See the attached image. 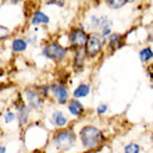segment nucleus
<instances>
[{"mask_svg": "<svg viewBox=\"0 0 153 153\" xmlns=\"http://www.w3.org/2000/svg\"><path fill=\"white\" fill-rule=\"evenodd\" d=\"M78 138L81 145L88 150L97 149L105 143V135L96 125H84L79 129Z\"/></svg>", "mask_w": 153, "mask_h": 153, "instance_id": "nucleus-1", "label": "nucleus"}, {"mask_svg": "<svg viewBox=\"0 0 153 153\" xmlns=\"http://www.w3.org/2000/svg\"><path fill=\"white\" fill-rule=\"evenodd\" d=\"M76 141V135L71 128H65V129H57L54 135H53V145L57 150H68L75 145Z\"/></svg>", "mask_w": 153, "mask_h": 153, "instance_id": "nucleus-2", "label": "nucleus"}, {"mask_svg": "<svg viewBox=\"0 0 153 153\" xmlns=\"http://www.w3.org/2000/svg\"><path fill=\"white\" fill-rule=\"evenodd\" d=\"M68 54V49L64 48L63 45L57 43V42H48L42 49V56L48 60L57 61L60 63L67 57Z\"/></svg>", "mask_w": 153, "mask_h": 153, "instance_id": "nucleus-3", "label": "nucleus"}, {"mask_svg": "<svg viewBox=\"0 0 153 153\" xmlns=\"http://www.w3.org/2000/svg\"><path fill=\"white\" fill-rule=\"evenodd\" d=\"M89 33L85 32L84 28L81 27H74L70 29L68 32V49H71L73 52L79 50V49H85V45L88 42Z\"/></svg>", "mask_w": 153, "mask_h": 153, "instance_id": "nucleus-4", "label": "nucleus"}, {"mask_svg": "<svg viewBox=\"0 0 153 153\" xmlns=\"http://www.w3.org/2000/svg\"><path fill=\"white\" fill-rule=\"evenodd\" d=\"M105 38L100 35V32H92L89 33L88 42L85 45V53L88 59H96L102 53V48H103V42Z\"/></svg>", "mask_w": 153, "mask_h": 153, "instance_id": "nucleus-5", "label": "nucleus"}, {"mask_svg": "<svg viewBox=\"0 0 153 153\" xmlns=\"http://www.w3.org/2000/svg\"><path fill=\"white\" fill-rule=\"evenodd\" d=\"M24 100L25 103L31 107L32 110H40L43 107V102L45 99L39 95L35 88H25L24 89Z\"/></svg>", "mask_w": 153, "mask_h": 153, "instance_id": "nucleus-6", "label": "nucleus"}, {"mask_svg": "<svg viewBox=\"0 0 153 153\" xmlns=\"http://www.w3.org/2000/svg\"><path fill=\"white\" fill-rule=\"evenodd\" d=\"M50 93L54 97V100L59 105H65L70 102V92L67 86L61 82H53L50 84Z\"/></svg>", "mask_w": 153, "mask_h": 153, "instance_id": "nucleus-7", "label": "nucleus"}, {"mask_svg": "<svg viewBox=\"0 0 153 153\" xmlns=\"http://www.w3.org/2000/svg\"><path fill=\"white\" fill-rule=\"evenodd\" d=\"M85 59H86V53L85 49H79L74 52V57H73V70L74 73H81L85 67Z\"/></svg>", "mask_w": 153, "mask_h": 153, "instance_id": "nucleus-8", "label": "nucleus"}, {"mask_svg": "<svg viewBox=\"0 0 153 153\" xmlns=\"http://www.w3.org/2000/svg\"><path fill=\"white\" fill-rule=\"evenodd\" d=\"M17 120H18V124L22 127V125H27L29 120V111H31V107H29L27 103H18L17 105Z\"/></svg>", "mask_w": 153, "mask_h": 153, "instance_id": "nucleus-9", "label": "nucleus"}, {"mask_svg": "<svg viewBox=\"0 0 153 153\" xmlns=\"http://www.w3.org/2000/svg\"><path fill=\"white\" fill-rule=\"evenodd\" d=\"M124 39L125 36L120 32H113L107 38V48L110 52H116L117 49H120L124 45Z\"/></svg>", "mask_w": 153, "mask_h": 153, "instance_id": "nucleus-10", "label": "nucleus"}, {"mask_svg": "<svg viewBox=\"0 0 153 153\" xmlns=\"http://www.w3.org/2000/svg\"><path fill=\"white\" fill-rule=\"evenodd\" d=\"M50 121H52V124L57 128H64L65 125L68 124V118L64 116V113L61 111V110H54L50 117Z\"/></svg>", "mask_w": 153, "mask_h": 153, "instance_id": "nucleus-11", "label": "nucleus"}, {"mask_svg": "<svg viewBox=\"0 0 153 153\" xmlns=\"http://www.w3.org/2000/svg\"><path fill=\"white\" fill-rule=\"evenodd\" d=\"M67 105H68V111L71 113V116L79 117L85 113V106L82 105L78 99H75V97L70 99V102L67 103Z\"/></svg>", "mask_w": 153, "mask_h": 153, "instance_id": "nucleus-12", "label": "nucleus"}, {"mask_svg": "<svg viewBox=\"0 0 153 153\" xmlns=\"http://www.w3.org/2000/svg\"><path fill=\"white\" fill-rule=\"evenodd\" d=\"M50 22V17L46 16L43 11H40V10H36V11L32 14V17H31V24L32 25H36V27H39V25H46Z\"/></svg>", "mask_w": 153, "mask_h": 153, "instance_id": "nucleus-13", "label": "nucleus"}, {"mask_svg": "<svg viewBox=\"0 0 153 153\" xmlns=\"http://www.w3.org/2000/svg\"><path fill=\"white\" fill-rule=\"evenodd\" d=\"M28 48V42L27 39H22V38H16V39L11 40V50L14 53H22L27 50Z\"/></svg>", "mask_w": 153, "mask_h": 153, "instance_id": "nucleus-14", "label": "nucleus"}, {"mask_svg": "<svg viewBox=\"0 0 153 153\" xmlns=\"http://www.w3.org/2000/svg\"><path fill=\"white\" fill-rule=\"evenodd\" d=\"M89 92H91V86H89V84L84 82V84H79L75 89H74V92H73V97H75V99H81V97H86V96L89 95Z\"/></svg>", "mask_w": 153, "mask_h": 153, "instance_id": "nucleus-15", "label": "nucleus"}, {"mask_svg": "<svg viewBox=\"0 0 153 153\" xmlns=\"http://www.w3.org/2000/svg\"><path fill=\"white\" fill-rule=\"evenodd\" d=\"M139 59L143 64H148L149 61L153 60V49L150 46H146V48L141 49L139 50Z\"/></svg>", "mask_w": 153, "mask_h": 153, "instance_id": "nucleus-16", "label": "nucleus"}, {"mask_svg": "<svg viewBox=\"0 0 153 153\" xmlns=\"http://www.w3.org/2000/svg\"><path fill=\"white\" fill-rule=\"evenodd\" d=\"M128 3V0H106V4L107 7L111 8V10H120Z\"/></svg>", "mask_w": 153, "mask_h": 153, "instance_id": "nucleus-17", "label": "nucleus"}, {"mask_svg": "<svg viewBox=\"0 0 153 153\" xmlns=\"http://www.w3.org/2000/svg\"><path fill=\"white\" fill-rule=\"evenodd\" d=\"M124 153H141V146L137 142H129L124 146Z\"/></svg>", "mask_w": 153, "mask_h": 153, "instance_id": "nucleus-18", "label": "nucleus"}, {"mask_svg": "<svg viewBox=\"0 0 153 153\" xmlns=\"http://www.w3.org/2000/svg\"><path fill=\"white\" fill-rule=\"evenodd\" d=\"M35 89L43 99H46L49 96V92H50V85H38V86H35Z\"/></svg>", "mask_w": 153, "mask_h": 153, "instance_id": "nucleus-19", "label": "nucleus"}, {"mask_svg": "<svg viewBox=\"0 0 153 153\" xmlns=\"http://www.w3.org/2000/svg\"><path fill=\"white\" fill-rule=\"evenodd\" d=\"M14 118H17V114L11 110H8L7 113L4 114V123H11V121H14Z\"/></svg>", "mask_w": 153, "mask_h": 153, "instance_id": "nucleus-20", "label": "nucleus"}, {"mask_svg": "<svg viewBox=\"0 0 153 153\" xmlns=\"http://www.w3.org/2000/svg\"><path fill=\"white\" fill-rule=\"evenodd\" d=\"M46 4H53L57 7H64L65 0H46Z\"/></svg>", "mask_w": 153, "mask_h": 153, "instance_id": "nucleus-21", "label": "nucleus"}, {"mask_svg": "<svg viewBox=\"0 0 153 153\" xmlns=\"http://www.w3.org/2000/svg\"><path fill=\"white\" fill-rule=\"evenodd\" d=\"M107 107H109V106L106 105V103H100V105L97 106V109H96V113L99 114V116H103V114H105L106 111H107Z\"/></svg>", "mask_w": 153, "mask_h": 153, "instance_id": "nucleus-22", "label": "nucleus"}, {"mask_svg": "<svg viewBox=\"0 0 153 153\" xmlns=\"http://www.w3.org/2000/svg\"><path fill=\"white\" fill-rule=\"evenodd\" d=\"M0 29H1V36H0V38H1V39H4V38L8 35V32H10V31H8L7 27H3V25L0 27Z\"/></svg>", "mask_w": 153, "mask_h": 153, "instance_id": "nucleus-23", "label": "nucleus"}, {"mask_svg": "<svg viewBox=\"0 0 153 153\" xmlns=\"http://www.w3.org/2000/svg\"><path fill=\"white\" fill-rule=\"evenodd\" d=\"M148 40H149V42H153V31L149 33V36H148Z\"/></svg>", "mask_w": 153, "mask_h": 153, "instance_id": "nucleus-24", "label": "nucleus"}, {"mask_svg": "<svg viewBox=\"0 0 153 153\" xmlns=\"http://www.w3.org/2000/svg\"><path fill=\"white\" fill-rule=\"evenodd\" d=\"M0 150H1V153H6V146H1V148H0Z\"/></svg>", "mask_w": 153, "mask_h": 153, "instance_id": "nucleus-25", "label": "nucleus"}, {"mask_svg": "<svg viewBox=\"0 0 153 153\" xmlns=\"http://www.w3.org/2000/svg\"><path fill=\"white\" fill-rule=\"evenodd\" d=\"M135 1H138V0H128V3H135Z\"/></svg>", "mask_w": 153, "mask_h": 153, "instance_id": "nucleus-26", "label": "nucleus"}]
</instances>
